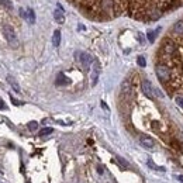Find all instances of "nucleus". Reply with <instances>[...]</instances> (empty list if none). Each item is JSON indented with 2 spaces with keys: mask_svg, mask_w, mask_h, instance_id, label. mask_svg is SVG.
<instances>
[{
  "mask_svg": "<svg viewBox=\"0 0 183 183\" xmlns=\"http://www.w3.org/2000/svg\"><path fill=\"white\" fill-rule=\"evenodd\" d=\"M69 82H71V80H69L64 73H59L58 77H56V85H58V86H59V85H68Z\"/></svg>",
  "mask_w": 183,
  "mask_h": 183,
  "instance_id": "obj_9",
  "label": "nucleus"
},
{
  "mask_svg": "<svg viewBox=\"0 0 183 183\" xmlns=\"http://www.w3.org/2000/svg\"><path fill=\"white\" fill-rule=\"evenodd\" d=\"M179 138H180V141L183 142V132H180V134H179Z\"/></svg>",
  "mask_w": 183,
  "mask_h": 183,
  "instance_id": "obj_23",
  "label": "nucleus"
},
{
  "mask_svg": "<svg viewBox=\"0 0 183 183\" xmlns=\"http://www.w3.org/2000/svg\"><path fill=\"white\" fill-rule=\"evenodd\" d=\"M3 32H4V38H6V41L9 42V45L13 47V48H16V47L19 45V41H17V35H16L14 30L7 25V27H4Z\"/></svg>",
  "mask_w": 183,
  "mask_h": 183,
  "instance_id": "obj_4",
  "label": "nucleus"
},
{
  "mask_svg": "<svg viewBox=\"0 0 183 183\" xmlns=\"http://www.w3.org/2000/svg\"><path fill=\"white\" fill-rule=\"evenodd\" d=\"M175 103H176V104L180 107V110L183 111V96H179V95L175 96Z\"/></svg>",
  "mask_w": 183,
  "mask_h": 183,
  "instance_id": "obj_13",
  "label": "nucleus"
},
{
  "mask_svg": "<svg viewBox=\"0 0 183 183\" xmlns=\"http://www.w3.org/2000/svg\"><path fill=\"white\" fill-rule=\"evenodd\" d=\"M141 89H142V93L148 97V99H154V97H155V87L152 86V83L149 80H147V79L142 80Z\"/></svg>",
  "mask_w": 183,
  "mask_h": 183,
  "instance_id": "obj_5",
  "label": "nucleus"
},
{
  "mask_svg": "<svg viewBox=\"0 0 183 183\" xmlns=\"http://www.w3.org/2000/svg\"><path fill=\"white\" fill-rule=\"evenodd\" d=\"M80 62H82V65L87 69V68L92 65L93 59H92V56H90L89 54H80Z\"/></svg>",
  "mask_w": 183,
  "mask_h": 183,
  "instance_id": "obj_8",
  "label": "nucleus"
},
{
  "mask_svg": "<svg viewBox=\"0 0 183 183\" xmlns=\"http://www.w3.org/2000/svg\"><path fill=\"white\" fill-rule=\"evenodd\" d=\"M137 62H138V65H140V66H142V68L147 65V62H145V58H144V56H138Z\"/></svg>",
  "mask_w": 183,
  "mask_h": 183,
  "instance_id": "obj_19",
  "label": "nucleus"
},
{
  "mask_svg": "<svg viewBox=\"0 0 183 183\" xmlns=\"http://www.w3.org/2000/svg\"><path fill=\"white\" fill-rule=\"evenodd\" d=\"M172 35H175V37H182L183 35V20H179V21L173 25Z\"/></svg>",
  "mask_w": 183,
  "mask_h": 183,
  "instance_id": "obj_7",
  "label": "nucleus"
},
{
  "mask_svg": "<svg viewBox=\"0 0 183 183\" xmlns=\"http://www.w3.org/2000/svg\"><path fill=\"white\" fill-rule=\"evenodd\" d=\"M155 37H156V31L148 32V40H149V42H154V41H155Z\"/></svg>",
  "mask_w": 183,
  "mask_h": 183,
  "instance_id": "obj_18",
  "label": "nucleus"
},
{
  "mask_svg": "<svg viewBox=\"0 0 183 183\" xmlns=\"http://www.w3.org/2000/svg\"><path fill=\"white\" fill-rule=\"evenodd\" d=\"M176 179L179 180L180 183H183V175H179V176H176Z\"/></svg>",
  "mask_w": 183,
  "mask_h": 183,
  "instance_id": "obj_21",
  "label": "nucleus"
},
{
  "mask_svg": "<svg viewBox=\"0 0 183 183\" xmlns=\"http://www.w3.org/2000/svg\"><path fill=\"white\" fill-rule=\"evenodd\" d=\"M140 142L144 148H148V149H152V148L155 147V141L152 140L151 137H148V135H141Z\"/></svg>",
  "mask_w": 183,
  "mask_h": 183,
  "instance_id": "obj_6",
  "label": "nucleus"
},
{
  "mask_svg": "<svg viewBox=\"0 0 183 183\" xmlns=\"http://www.w3.org/2000/svg\"><path fill=\"white\" fill-rule=\"evenodd\" d=\"M178 38V41H173L175 51L172 55L159 59L158 64H165L171 71V79L165 86L169 87L171 92H178L179 96H183V35Z\"/></svg>",
  "mask_w": 183,
  "mask_h": 183,
  "instance_id": "obj_2",
  "label": "nucleus"
},
{
  "mask_svg": "<svg viewBox=\"0 0 183 183\" xmlns=\"http://www.w3.org/2000/svg\"><path fill=\"white\" fill-rule=\"evenodd\" d=\"M28 183H30V182H28Z\"/></svg>",
  "mask_w": 183,
  "mask_h": 183,
  "instance_id": "obj_24",
  "label": "nucleus"
},
{
  "mask_svg": "<svg viewBox=\"0 0 183 183\" xmlns=\"http://www.w3.org/2000/svg\"><path fill=\"white\" fill-rule=\"evenodd\" d=\"M28 128L31 130V131L37 130L38 128V123H37V121H30V123H28Z\"/></svg>",
  "mask_w": 183,
  "mask_h": 183,
  "instance_id": "obj_17",
  "label": "nucleus"
},
{
  "mask_svg": "<svg viewBox=\"0 0 183 183\" xmlns=\"http://www.w3.org/2000/svg\"><path fill=\"white\" fill-rule=\"evenodd\" d=\"M0 108H6V104H4L1 100H0Z\"/></svg>",
  "mask_w": 183,
  "mask_h": 183,
  "instance_id": "obj_22",
  "label": "nucleus"
},
{
  "mask_svg": "<svg viewBox=\"0 0 183 183\" xmlns=\"http://www.w3.org/2000/svg\"><path fill=\"white\" fill-rule=\"evenodd\" d=\"M52 42L55 47H58L61 44V31L59 30H55L54 31V37H52Z\"/></svg>",
  "mask_w": 183,
  "mask_h": 183,
  "instance_id": "obj_10",
  "label": "nucleus"
},
{
  "mask_svg": "<svg viewBox=\"0 0 183 183\" xmlns=\"http://www.w3.org/2000/svg\"><path fill=\"white\" fill-rule=\"evenodd\" d=\"M117 161H119L120 163H121V165L124 166V168H127V166H128V163H127V162L124 161V159H121V158H117Z\"/></svg>",
  "mask_w": 183,
  "mask_h": 183,
  "instance_id": "obj_20",
  "label": "nucleus"
},
{
  "mask_svg": "<svg viewBox=\"0 0 183 183\" xmlns=\"http://www.w3.org/2000/svg\"><path fill=\"white\" fill-rule=\"evenodd\" d=\"M148 166L151 168V169H155V171H159V172H163L165 171V168H162V166H158V165H155L152 161H148Z\"/></svg>",
  "mask_w": 183,
  "mask_h": 183,
  "instance_id": "obj_12",
  "label": "nucleus"
},
{
  "mask_svg": "<svg viewBox=\"0 0 183 183\" xmlns=\"http://www.w3.org/2000/svg\"><path fill=\"white\" fill-rule=\"evenodd\" d=\"M97 77H99V66H97V64H95V71H93V75H92V85H96Z\"/></svg>",
  "mask_w": 183,
  "mask_h": 183,
  "instance_id": "obj_11",
  "label": "nucleus"
},
{
  "mask_svg": "<svg viewBox=\"0 0 183 183\" xmlns=\"http://www.w3.org/2000/svg\"><path fill=\"white\" fill-rule=\"evenodd\" d=\"M51 132H54V130L49 128V127H47V128H42L41 131H40V135H41V137H44V135H49Z\"/></svg>",
  "mask_w": 183,
  "mask_h": 183,
  "instance_id": "obj_15",
  "label": "nucleus"
},
{
  "mask_svg": "<svg viewBox=\"0 0 183 183\" xmlns=\"http://www.w3.org/2000/svg\"><path fill=\"white\" fill-rule=\"evenodd\" d=\"M7 80H9V82H10V83H11V86H13V89H14L16 92H20V87H19V85H17V83H16V82H14V80L11 79L10 76L7 77Z\"/></svg>",
  "mask_w": 183,
  "mask_h": 183,
  "instance_id": "obj_16",
  "label": "nucleus"
},
{
  "mask_svg": "<svg viewBox=\"0 0 183 183\" xmlns=\"http://www.w3.org/2000/svg\"><path fill=\"white\" fill-rule=\"evenodd\" d=\"M75 9L95 21L130 17L138 21L159 20L163 13L182 6L183 0H68Z\"/></svg>",
  "mask_w": 183,
  "mask_h": 183,
  "instance_id": "obj_1",
  "label": "nucleus"
},
{
  "mask_svg": "<svg viewBox=\"0 0 183 183\" xmlns=\"http://www.w3.org/2000/svg\"><path fill=\"white\" fill-rule=\"evenodd\" d=\"M155 71H156L158 79L161 80L163 85H166V83L169 82V79H171V71H169V68H168L165 64H156Z\"/></svg>",
  "mask_w": 183,
  "mask_h": 183,
  "instance_id": "obj_3",
  "label": "nucleus"
},
{
  "mask_svg": "<svg viewBox=\"0 0 183 183\" xmlns=\"http://www.w3.org/2000/svg\"><path fill=\"white\" fill-rule=\"evenodd\" d=\"M55 20H56V21L58 23H64V14H62V11H55Z\"/></svg>",
  "mask_w": 183,
  "mask_h": 183,
  "instance_id": "obj_14",
  "label": "nucleus"
}]
</instances>
